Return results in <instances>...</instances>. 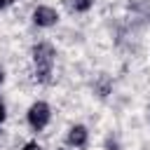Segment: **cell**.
I'll return each mask as SVG.
<instances>
[{
  "mask_svg": "<svg viewBox=\"0 0 150 150\" xmlns=\"http://www.w3.org/2000/svg\"><path fill=\"white\" fill-rule=\"evenodd\" d=\"M54 59H56V52L49 42H38L33 47V68H35V80L38 82H49L52 80Z\"/></svg>",
  "mask_w": 150,
  "mask_h": 150,
  "instance_id": "cell-1",
  "label": "cell"
},
{
  "mask_svg": "<svg viewBox=\"0 0 150 150\" xmlns=\"http://www.w3.org/2000/svg\"><path fill=\"white\" fill-rule=\"evenodd\" d=\"M2 82H5V73L0 70V87H2Z\"/></svg>",
  "mask_w": 150,
  "mask_h": 150,
  "instance_id": "cell-9",
  "label": "cell"
},
{
  "mask_svg": "<svg viewBox=\"0 0 150 150\" xmlns=\"http://www.w3.org/2000/svg\"><path fill=\"white\" fill-rule=\"evenodd\" d=\"M26 120H28V127H30L33 131H42V129L49 124V120H52V108H49V103L35 101V103L28 108Z\"/></svg>",
  "mask_w": 150,
  "mask_h": 150,
  "instance_id": "cell-2",
  "label": "cell"
},
{
  "mask_svg": "<svg viewBox=\"0 0 150 150\" xmlns=\"http://www.w3.org/2000/svg\"><path fill=\"white\" fill-rule=\"evenodd\" d=\"M87 141H89V131H87L84 124H73L68 129V134H66V143L70 148H84Z\"/></svg>",
  "mask_w": 150,
  "mask_h": 150,
  "instance_id": "cell-4",
  "label": "cell"
},
{
  "mask_svg": "<svg viewBox=\"0 0 150 150\" xmlns=\"http://www.w3.org/2000/svg\"><path fill=\"white\" fill-rule=\"evenodd\" d=\"M21 150H40V148H38V143H26Z\"/></svg>",
  "mask_w": 150,
  "mask_h": 150,
  "instance_id": "cell-7",
  "label": "cell"
},
{
  "mask_svg": "<svg viewBox=\"0 0 150 150\" xmlns=\"http://www.w3.org/2000/svg\"><path fill=\"white\" fill-rule=\"evenodd\" d=\"M7 5H9V0H0V9H5Z\"/></svg>",
  "mask_w": 150,
  "mask_h": 150,
  "instance_id": "cell-8",
  "label": "cell"
},
{
  "mask_svg": "<svg viewBox=\"0 0 150 150\" xmlns=\"http://www.w3.org/2000/svg\"><path fill=\"white\" fill-rule=\"evenodd\" d=\"M33 23L38 28H52L59 23V12L49 5H38L33 9Z\"/></svg>",
  "mask_w": 150,
  "mask_h": 150,
  "instance_id": "cell-3",
  "label": "cell"
},
{
  "mask_svg": "<svg viewBox=\"0 0 150 150\" xmlns=\"http://www.w3.org/2000/svg\"><path fill=\"white\" fill-rule=\"evenodd\" d=\"M5 117H7V108H5V103H2V98H0V124L5 122Z\"/></svg>",
  "mask_w": 150,
  "mask_h": 150,
  "instance_id": "cell-6",
  "label": "cell"
},
{
  "mask_svg": "<svg viewBox=\"0 0 150 150\" xmlns=\"http://www.w3.org/2000/svg\"><path fill=\"white\" fill-rule=\"evenodd\" d=\"M68 7L73 12H77V14H84V12H89L94 7V0H68Z\"/></svg>",
  "mask_w": 150,
  "mask_h": 150,
  "instance_id": "cell-5",
  "label": "cell"
}]
</instances>
